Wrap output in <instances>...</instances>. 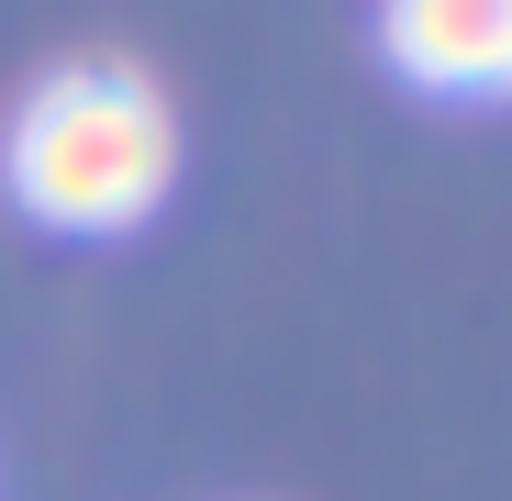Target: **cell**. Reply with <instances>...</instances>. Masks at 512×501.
Instances as JSON below:
<instances>
[{
  "label": "cell",
  "instance_id": "cell-1",
  "mask_svg": "<svg viewBox=\"0 0 512 501\" xmlns=\"http://www.w3.org/2000/svg\"><path fill=\"white\" fill-rule=\"evenodd\" d=\"M12 201L56 234H134L167 179H179V123L167 90L123 56H78L12 112V156H0Z\"/></svg>",
  "mask_w": 512,
  "mask_h": 501
},
{
  "label": "cell",
  "instance_id": "cell-2",
  "mask_svg": "<svg viewBox=\"0 0 512 501\" xmlns=\"http://www.w3.org/2000/svg\"><path fill=\"white\" fill-rule=\"evenodd\" d=\"M379 45L412 90H457V101L512 90V0H379Z\"/></svg>",
  "mask_w": 512,
  "mask_h": 501
}]
</instances>
